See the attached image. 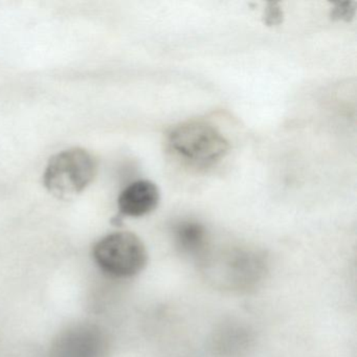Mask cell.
<instances>
[{
	"label": "cell",
	"instance_id": "7a4b0ae2",
	"mask_svg": "<svg viewBox=\"0 0 357 357\" xmlns=\"http://www.w3.org/2000/svg\"><path fill=\"white\" fill-rule=\"evenodd\" d=\"M97 158L83 148L64 150L50 160L43 174L45 188L59 198L75 197L95 179Z\"/></svg>",
	"mask_w": 357,
	"mask_h": 357
},
{
	"label": "cell",
	"instance_id": "277c9868",
	"mask_svg": "<svg viewBox=\"0 0 357 357\" xmlns=\"http://www.w3.org/2000/svg\"><path fill=\"white\" fill-rule=\"evenodd\" d=\"M160 200V189L155 183L150 181H135L119 196V211L124 216H145L158 208Z\"/></svg>",
	"mask_w": 357,
	"mask_h": 357
},
{
	"label": "cell",
	"instance_id": "ba28073f",
	"mask_svg": "<svg viewBox=\"0 0 357 357\" xmlns=\"http://www.w3.org/2000/svg\"><path fill=\"white\" fill-rule=\"evenodd\" d=\"M351 3H340L334 8L332 17L336 20H344L348 22L354 15L355 9Z\"/></svg>",
	"mask_w": 357,
	"mask_h": 357
},
{
	"label": "cell",
	"instance_id": "52a82bcc",
	"mask_svg": "<svg viewBox=\"0 0 357 357\" xmlns=\"http://www.w3.org/2000/svg\"><path fill=\"white\" fill-rule=\"evenodd\" d=\"M283 10L278 3H269L264 11V22L269 26H279L283 22Z\"/></svg>",
	"mask_w": 357,
	"mask_h": 357
},
{
	"label": "cell",
	"instance_id": "8992f818",
	"mask_svg": "<svg viewBox=\"0 0 357 357\" xmlns=\"http://www.w3.org/2000/svg\"><path fill=\"white\" fill-rule=\"evenodd\" d=\"M175 241L183 252L197 254L206 244V229L196 221H183L174 229Z\"/></svg>",
	"mask_w": 357,
	"mask_h": 357
},
{
	"label": "cell",
	"instance_id": "6da1fadb",
	"mask_svg": "<svg viewBox=\"0 0 357 357\" xmlns=\"http://www.w3.org/2000/svg\"><path fill=\"white\" fill-rule=\"evenodd\" d=\"M165 144L179 164L198 172L216 166L231 149L229 142L217 127L198 120L181 123L171 128Z\"/></svg>",
	"mask_w": 357,
	"mask_h": 357
},
{
	"label": "cell",
	"instance_id": "5b68a950",
	"mask_svg": "<svg viewBox=\"0 0 357 357\" xmlns=\"http://www.w3.org/2000/svg\"><path fill=\"white\" fill-rule=\"evenodd\" d=\"M100 340L95 330L77 328L61 338L57 347V357H100Z\"/></svg>",
	"mask_w": 357,
	"mask_h": 357
},
{
	"label": "cell",
	"instance_id": "3957f363",
	"mask_svg": "<svg viewBox=\"0 0 357 357\" xmlns=\"http://www.w3.org/2000/svg\"><path fill=\"white\" fill-rule=\"evenodd\" d=\"M93 256L99 268L114 279L135 277L148 261L145 244L130 231H116L102 238L93 246Z\"/></svg>",
	"mask_w": 357,
	"mask_h": 357
}]
</instances>
